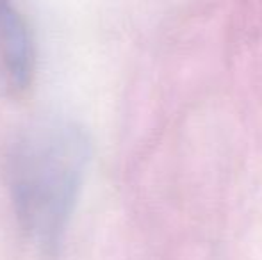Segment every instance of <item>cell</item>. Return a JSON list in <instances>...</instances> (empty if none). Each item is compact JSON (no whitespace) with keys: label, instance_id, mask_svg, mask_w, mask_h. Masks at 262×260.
Listing matches in <instances>:
<instances>
[{"label":"cell","instance_id":"obj_1","mask_svg":"<svg viewBox=\"0 0 262 260\" xmlns=\"http://www.w3.org/2000/svg\"><path fill=\"white\" fill-rule=\"evenodd\" d=\"M90 139L77 123L45 120L18 135L7 157V184L18 221L45 251L61 244L82 189Z\"/></svg>","mask_w":262,"mask_h":260},{"label":"cell","instance_id":"obj_2","mask_svg":"<svg viewBox=\"0 0 262 260\" xmlns=\"http://www.w3.org/2000/svg\"><path fill=\"white\" fill-rule=\"evenodd\" d=\"M0 72L13 91H25L34 75L31 32L13 0H0Z\"/></svg>","mask_w":262,"mask_h":260}]
</instances>
